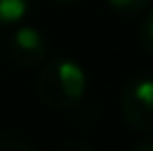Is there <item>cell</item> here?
<instances>
[{
	"mask_svg": "<svg viewBox=\"0 0 153 151\" xmlns=\"http://www.w3.org/2000/svg\"><path fill=\"white\" fill-rule=\"evenodd\" d=\"M140 40H142V47L144 51L153 58V9H149L140 25Z\"/></svg>",
	"mask_w": 153,
	"mask_h": 151,
	"instance_id": "6",
	"label": "cell"
},
{
	"mask_svg": "<svg viewBox=\"0 0 153 151\" xmlns=\"http://www.w3.org/2000/svg\"><path fill=\"white\" fill-rule=\"evenodd\" d=\"M131 151H153V142H140V144H135Z\"/></svg>",
	"mask_w": 153,
	"mask_h": 151,
	"instance_id": "9",
	"label": "cell"
},
{
	"mask_svg": "<svg viewBox=\"0 0 153 151\" xmlns=\"http://www.w3.org/2000/svg\"><path fill=\"white\" fill-rule=\"evenodd\" d=\"M7 51L11 60L20 67H38L45 62L47 51H49V42L47 36L40 29L31 27V25H22L9 36L7 40Z\"/></svg>",
	"mask_w": 153,
	"mask_h": 151,
	"instance_id": "3",
	"label": "cell"
},
{
	"mask_svg": "<svg viewBox=\"0 0 153 151\" xmlns=\"http://www.w3.org/2000/svg\"><path fill=\"white\" fill-rule=\"evenodd\" d=\"M51 2H58V4H76L80 0H51Z\"/></svg>",
	"mask_w": 153,
	"mask_h": 151,
	"instance_id": "10",
	"label": "cell"
},
{
	"mask_svg": "<svg viewBox=\"0 0 153 151\" xmlns=\"http://www.w3.org/2000/svg\"><path fill=\"white\" fill-rule=\"evenodd\" d=\"M120 109L135 131L153 136V74H138L126 80L120 93Z\"/></svg>",
	"mask_w": 153,
	"mask_h": 151,
	"instance_id": "2",
	"label": "cell"
},
{
	"mask_svg": "<svg viewBox=\"0 0 153 151\" xmlns=\"http://www.w3.org/2000/svg\"><path fill=\"white\" fill-rule=\"evenodd\" d=\"M87 93V74L73 58L58 56L42 65L38 74V96L53 111H69Z\"/></svg>",
	"mask_w": 153,
	"mask_h": 151,
	"instance_id": "1",
	"label": "cell"
},
{
	"mask_svg": "<svg viewBox=\"0 0 153 151\" xmlns=\"http://www.w3.org/2000/svg\"><path fill=\"white\" fill-rule=\"evenodd\" d=\"M60 151H93V149H91V147H87V144L76 142V144H67V147H62Z\"/></svg>",
	"mask_w": 153,
	"mask_h": 151,
	"instance_id": "8",
	"label": "cell"
},
{
	"mask_svg": "<svg viewBox=\"0 0 153 151\" xmlns=\"http://www.w3.org/2000/svg\"><path fill=\"white\" fill-rule=\"evenodd\" d=\"M0 151H36V149L18 138H0Z\"/></svg>",
	"mask_w": 153,
	"mask_h": 151,
	"instance_id": "7",
	"label": "cell"
},
{
	"mask_svg": "<svg viewBox=\"0 0 153 151\" xmlns=\"http://www.w3.org/2000/svg\"><path fill=\"white\" fill-rule=\"evenodd\" d=\"M109 7L120 16H135L142 13L151 4V0H107Z\"/></svg>",
	"mask_w": 153,
	"mask_h": 151,
	"instance_id": "5",
	"label": "cell"
},
{
	"mask_svg": "<svg viewBox=\"0 0 153 151\" xmlns=\"http://www.w3.org/2000/svg\"><path fill=\"white\" fill-rule=\"evenodd\" d=\"M33 0H0V27L18 25L29 13Z\"/></svg>",
	"mask_w": 153,
	"mask_h": 151,
	"instance_id": "4",
	"label": "cell"
}]
</instances>
